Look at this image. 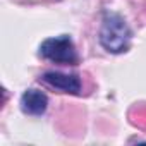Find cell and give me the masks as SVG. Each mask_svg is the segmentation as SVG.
Returning a JSON list of instances; mask_svg holds the SVG:
<instances>
[{
  "mask_svg": "<svg viewBox=\"0 0 146 146\" xmlns=\"http://www.w3.org/2000/svg\"><path fill=\"white\" fill-rule=\"evenodd\" d=\"M131 38L132 31L124 21L115 12L107 11L102 19V28H100V45L108 52V53H124L131 46Z\"/></svg>",
  "mask_w": 146,
  "mask_h": 146,
  "instance_id": "1",
  "label": "cell"
},
{
  "mask_svg": "<svg viewBox=\"0 0 146 146\" xmlns=\"http://www.w3.org/2000/svg\"><path fill=\"white\" fill-rule=\"evenodd\" d=\"M40 57L55 64L76 65L79 62L78 50L69 35H60L55 38H48L40 45Z\"/></svg>",
  "mask_w": 146,
  "mask_h": 146,
  "instance_id": "2",
  "label": "cell"
},
{
  "mask_svg": "<svg viewBox=\"0 0 146 146\" xmlns=\"http://www.w3.org/2000/svg\"><path fill=\"white\" fill-rule=\"evenodd\" d=\"M41 81L45 84H48L50 88H55L62 93H69V95H79L81 93V78L78 74H64V72H55V70H48L41 76Z\"/></svg>",
  "mask_w": 146,
  "mask_h": 146,
  "instance_id": "3",
  "label": "cell"
},
{
  "mask_svg": "<svg viewBox=\"0 0 146 146\" xmlns=\"http://www.w3.org/2000/svg\"><path fill=\"white\" fill-rule=\"evenodd\" d=\"M21 110L26 113V115H43L48 108V96L40 91V90H26L21 96Z\"/></svg>",
  "mask_w": 146,
  "mask_h": 146,
  "instance_id": "4",
  "label": "cell"
}]
</instances>
